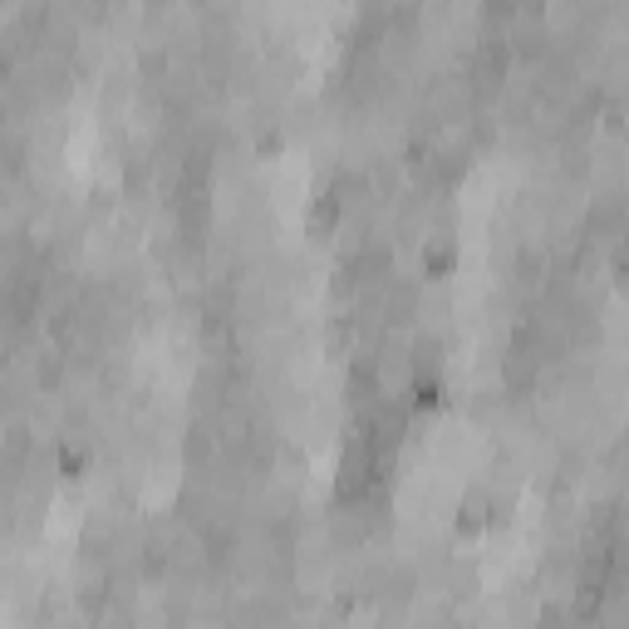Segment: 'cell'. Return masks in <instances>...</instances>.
I'll return each instance as SVG.
<instances>
[{
  "mask_svg": "<svg viewBox=\"0 0 629 629\" xmlns=\"http://www.w3.org/2000/svg\"><path fill=\"white\" fill-rule=\"evenodd\" d=\"M467 74H472V84H477L482 94H492V89L512 74V40H502V35L477 40V45H472V59H467Z\"/></svg>",
  "mask_w": 629,
  "mask_h": 629,
  "instance_id": "1",
  "label": "cell"
},
{
  "mask_svg": "<svg viewBox=\"0 0 629 629\" xmlns=\"http://www.w3.org/2000/svg\"><path fill=\"white\" fill-rule=\"evenodd\" d=\"M453 261H458V241H453L448 231H438V236L423 246V271H428V276H448Z\"/></svg>",
  "mask_w": 629,
  "mask_h": 629,
  "instance_id": "2",
  "label": "cell"
},
{
  "mask_svg": "<svg viewBox=\"0 0 629 629\" xmlns=\"http://www.w3.org/2000/svg\"><path fill=\"white\" fill-rule=\"evenodd\" d=\"M25 458H30V428L25 423L0 428V467H20Z\"/></svg>",
  "mask_w": 629,
  "mask_h": 629,
  "instance_id": "3",
  "label": "cell"
},
{
  "mask_svg": "<svg viewBox=\"0 0 629 629\" xmlns=\"http://www.w3.org/2000/svg\"><path fill=\"white\" fill-rule=\"evenodd\" d=\"M310 236H330L335 222H340V197L335 192H325V197H315V207H310Z\"/></svg>",
  "mask_w": 629,
  "mask_h": 629,
  "instance_id": "4",
  "label": "cell"
},
{
  "mask_svg": "<svg viewBox=\"0 0 629 629\" xmlns=\"http://www.w3.org/2000/svg\"><path fill=\"white\" fill-rule=\"evenodd\" d=\"M207 458H212V428L197 423V428L187 433V462H207Z\"/></svg>",
  "mask_w": 629,
  "mask_h": 629,
  "instance_id": "5",
  "label": "cell"
},
{
  "mask_svg": "<svg viewBox=\"0 0 629 629\" xmlns=\"http://www.w3.org/2000/svg\"><path fill=\"white\" fill-rule=\"evenodd\" d=\"M482 521H487V497H482V492H472V497L462 502V531H477Z\"/></svg>",
  "mask_w": 629,
  "mask_h": 629,
  "instance_id": "6",
  "label": "cell"
}]
</instances>
